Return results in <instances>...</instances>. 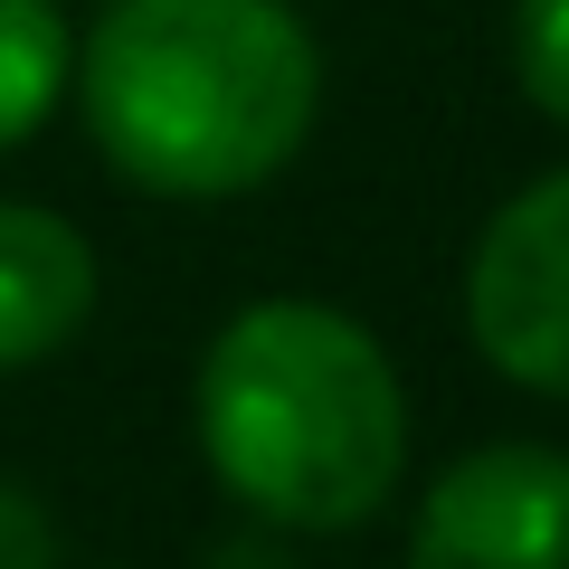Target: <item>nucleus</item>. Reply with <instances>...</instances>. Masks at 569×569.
<instances>
[{
    "label": "nucleus",
    "mask_w": 569,
    "mask_h": 569,
    "mask_svg": "<svg viewBox=\"0 0 569 569\" xmlns=\"http://www.w3.org/2000/svg\"><path fill=\"white\" fill-rule=\"evenodd\" d=\"M67 96L114 181L152 200H247L313 142L323 48L295 0H104Z\"/></svg>",
    "instance_id": "1"
},
{
    "label": "nucleus",
    "mask_w": 569,
    "mask_h": 569,
    "mask_svg": "<svg viewBox=\"0 0 569 569\" xmlns=\"http://www.w3.org/2000/svg\"><path fill=\"white\" fill-rule=\"evenodd\" d=\"M200 456L257 522L351 531L399 493L408 389L342 305L266 295L200 351Z\"/></svg>",
    "instance_id": "2"
},
{
    "label": "nucleus",
    "mask_w": 569,
    "mask_h": 569,
    "mask_svg": "<svg viewBox=\"0 0 569 569\" xmlns=\"http://www.w3.org/2000/svg\"><path fill=\"white\" fill-rule=\"evenodd\" d=\"M466 332L512 389L569 399V171L522 181L466 257Z\"/></svg>",
    "instance_id": "3"
},
{
    "label": "nucleus",
    "mask_w": 569,
    "mask_h": 569,
    "mask_svg": "<svg viewBox=\"0 0 569 569\" xmlns=\"http://www.w3.org/2000/svg\"><path fill=\"white\" fill-rule=\"evenodd\" d=\"M408 569H569V456L531 437L456 456L418 503Z\"/></svg>",
    "instance_id": "4"
},
{
    "label": "nucleus",
    "mask_w": 569,
    "mask_h": 569,
    "mask_svg": "<svg viewBox=\"0 0 569 569\" xmlns=\"http://www.w3.org/2000/svg\"><path fill=\"white\" fill-rule=\"evenodd\" d=\"M96 313V247L39 200H0V370H39Z\"/></svg>",
    "instance_id": "5"
},
{
    "label": "nucleus",
    "mask_w": 569,
    "mask_h": 569,
    "mask_svg": "<svg viewBox=\"0 0 569 569\" xmlns=\"http://www.w3.org/2000/svg\"><path fill=\"white\" fill-rule=\"evenodd\" d=\"M67 67H77V29L58 0H0V152H20L67 104Z\"/></svg>",
    "instance_id": "6"
},
{
    "label": "nucleus",
    "mask_w": 569,
    "mask_h": 569,
    "mask_svg": "<svg viewBox=\"0 0 569 569\" xmlns=\"http://www.w3.org/2000/svg\"><path fill=\"white\" fill-rule=\"evenodd\" d=\"M512 86L569 133V0H512Z\"/></svg>",
    "instance_id": "7"
},
{
    "label": "nucleus",
    "mask_w": 569,
    "mask_h": 569,
    "mask_svg": "<svg viewBox=\"0 0 569 569\" xmlns=\"http://www.w3.org/2000/svg\"><path fill=\"white\" fill-rule=\"evenodd\" d=\"M0 569H58V522L29 485L0 475Z\"/></svg>",
    "instance_id": "8"
}]
</instances>
